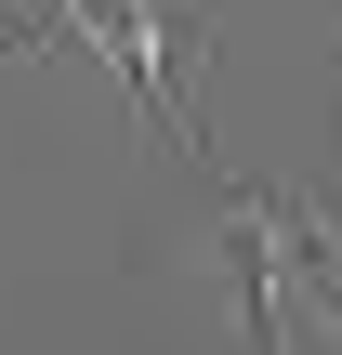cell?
<instances>
[{
	"label": "cell",
	"mask_w": 342,
	"mask_h": 355,
	"mask_svg": "<svg viewBox=\"0 0 342 355\" xmlns=\"http://www.w3.org/2000/svg\"><path fill=\"white\" fill-rule=\"evenodd\" d=\"M198 250L237 355H342V211L303 184H237L198 158Z\"/></svg>",
	"instance_id": "cell-1"
},
{
	"label": "cell",
	"mask_w": 342,
	"mask_h": 355,
	"mask_svg": "<svg viewBox=\"0 0 342 355\" xmlns=\"http://www.w3.org/2000/svg\"><path fill=\"white\" fill-rule=\"evenodd\" d=\"M40 26H53V40H79V53L132 92V119H158L185 158H211V132H198L211 0H40Z\"/></svg>",
	"instance_id": "cell-2"
},
{
	"label": "cell",
	"mask_w": 342,
	"mask_h": 355,
	"mask_svg": "<svg viewBox=\"0 0 342 355\" xmlns=\"http://www.w3.org/2000/svg\"><path fill=\"white\" fill-rule=\"evenodd\" d=\"M330 132H342V105H330Z\"/></svg>",
	"instance_id": "cell-3"
}]
</instances>
